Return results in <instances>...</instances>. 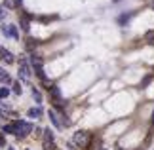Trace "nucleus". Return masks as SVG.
I'll list each match as a JSON object with an SVG mask.
<instances>
[{
	"label": "nucleus",
	"mask_w": 154,
	"mask_h": 150,
	"mask_svg": "<svg viewBox=\"0 0 154 150\" xmlns=\"http://www.w3.org/2000/svg\"><path fill=\"white\" fill-rule=\"evenodd\" d=\"M150 2H152V6H154V0H150Z\"/></svg>",
	"instance_id": "16"
},
{
	"label": "nucleus",
	"mask_w": 154,
	"mask_h": 150,
	"mask_svg": "<svg viewBox=\"0 0 154 150\" xmlns=\"http://www.w3.org/2000/svg\"><path fill=\"white\" fill-rule=\"evenodd\" d=\"M44 148H46V150H55V145H53V133H51V129H44Z\"/></svg>",
	"instance_id": "3"
},
{
	"label": "nucleus",
	"mask_w": 154,
	"mask_h": 150,
	"mask_svg": "<svg viewBox=\"0 0 154 150\" xmlns=\"http://www.w3.org/2000/svg\"><path fill=\"white\" fill-rule=\"evenodd\" d=\"M0 82H10V74L0 69Z\"/></svg>",
	"instance_id": "9"
},
{
	"label": "nucleus",
	"mask_w": 154,
	"mask_h": 150,
	"mask_svg": "<svg viewBox=\"0 0 154 150\" xmlns=\"http://www.w3.org/2000/svg\"><path fill=\"white\" fill-rule=\"evenodd\" d=\"M152 124H154V112H152Z\"/></svg>",
	"instance_id": "15"
},
{
	"label": "nucleus",
	"mask_w": 154,
	"mask_h": 150,
	"mask_svg": "<svg viewBox=\"0 0 154 150\" xmlns=\"http://www.w3.org/2000/svg\"><path fill=\"white\" fill-rule=\"evenodd\" d=\"M19 76L25 80V78L31 76V67L27 65V61H21V69H19Z\"/></svg>",
	"instance_id": "5"
},
{
	"label": "nucleus",
	"mask_w": 154,
	"mask_h": 150,
	"mask_svg": "<svg viewBox=\"0 0 154 150\" xmlns=\"http://www.w3.org/2000/svg\"><path fill=\"white\" fill-rule=\"evenodd\" d=\"M72 142L76 146H80V148L88 146V142H90V133H88V131H76L72 135Z\"/></svg>",
	"instance_id": "2"
},
{
	"label": "nucleus",
	"mask_w": 154,
	"mask_h": 150,
	"mask_svg": "<svg viewBox=\"0 0 154 150\" xmlns=\"http://www.w3.org/2000/svg\"><path fill=\"white\" fill-rule=\"evenodd\" d=\"M0 59L4 63H14V53H10L6 47H0Z\"/></svg>",
	"instance_id": "4"
},
{
	"label": "nucleus",
	"mask_w": 154,
	"mask_h": 150,
	"mask_svg": "<svg viewBox=\"0 0 154 150\" xmlns=\"http://www.w3.org/2000/svg\"><path fill=\"white\" fill-rule=\"evenodd\" d=\"M50 118H51V124H53V125H57V127H61V122H59V118H57L55 110H50Z\"/></svg>",
	"instance_id": "7"
},
{
	"label": "nucleus",
	"mask_w": 154,
	"mask_h": 150,
	"mask_svg": "<svg viewBox=\"0 0 154 150\" xmlns=\"http://www.w3.org/2000/svg\"><path fill=\"white\" fill-rule=\"evenodd\" d=\"M101 150H106V148H101Z\"/></svg>",
	"instance_id": "17"
},
{
	"label": "nucleus",
	"mask_w": 154,
	"mask_h": 150,
	"mask_svg": "<svg viewBox=\"0 0 154 150\" xmlns=\"http://www.w3.org/2000/svg\"><path fill=\"white\" fill-rule=\"evenodd\" d=\"M139 150H141V148H139Z\"/></svg>",
	"instance_id": "18"
},
{
	"label": "nucleus",
	"mask_w": 154,
	"mask_h": 150,
	"mask_svg": "<svg viewBox=\"0 0 154 150\" xmlns=\"http://www.w3.org/2000/svg\"><path fill=\"white\" fill-rule=\"evenodd\" d=\"M146 42H149V44H154V31L146 32Z\"/></svg>",
	"instance_id": "11"
},
{
	"label": "nucleus",
	"mask_w": 154,
	"mask_h": 150,
	"mask_svg": "<svg viewBox=\"0 0 154 150\" xmlns=\"http://www.w3.org/2000/svg\"><path fill=\"white\" fill-rule=\"evenodd\" d=\"M32 95H34V99H36L38 103H40V101H42V97H40V93L36 91V89H32Z\"/></svg>",
	"instance_id": "12"
},
{
	"label": "nucleus",
	"mask_w": 154,
	"mask_h": 150,
	"mask_svg": "<svg viewBox=\"0 0 154 150\" xmlns=\"http://www.w3.org/2000/svg\"><path fill=\"white\" fill-rule=\"evenodd\" d=\"M10 95V89L8 87H0V99H6Z\"/></svg>",
	"instance_id": "10"
},
{
	"label": "nucleus",
	"mask_w": 154,
	"mask_h": 150,
	"mask_svg": "<svg viewBox=\"0 0 154 150\" xmlns=\"http://www.w3.org/2000/svg\"><path fill=\"white\" fill-rule=\"evenodd\" d=\"M29 116H32V118L42 116V109H31V110H29Z\"/></svg>",
	"instance_id": "8"
},
{
	"label": "nucleus",
	"mask_w": 154,
	"mask_h": 150,
	"mask_svg": "<svg viewBox=\"0 0 154 150\" xmlns=\"http://www.w3.org/2000/svg\"><path fill=\"white\" fill-rule=\"evenodd\" d=\"M11 131L17 135V137H25L32 131V125L25 122V120H17V122H14V125H11Z\"/></svg>",
	"instance_id": "1"
},
{
	"label": "nucleus",
	"mask_w": 154,
	"mask_h": 150,
	"mask_svg": "<svg viewBox=\"0 0 154 150\" xmlns=\"http://www.w3.org/2000/svg\"><path fill=\"white\" fill-rule=\"evenodd\" d=\"M4 32L8 34V36H11V38H19V32H17V29L14 25H6L4 27Z\"/></svg>",
	"instance_id": "6"
},
{
	"label": "nucleus",
	"mask_w": 154,
	"mask_h": 150,
	"mask_svg": "<svg viewBox=\"0 0 154 150\" xmlns=\"http://www.w3.org/2000/svg\"><path fill=\"white\" fill-rule=\"evenodd\" d=\"M14 4L15 6H21V0H14Z\"/></svg>",
	"instance_id": "14"
},
{
	"label": "nucleus",
	"mask_w": 154,
	"mask_h": 150,
	"mask_svg": "<svg viewBox=\"0 0 154 150\" xmlns=\"http://www.w3.org/2000/svg\"><path fill=\"white\" fill-rule=\"evenodd\" d=\"M14 91L15 93H21V86H19V84H14Z\"/></svg>",
	"instance_id": "13"
}]
</instances>
